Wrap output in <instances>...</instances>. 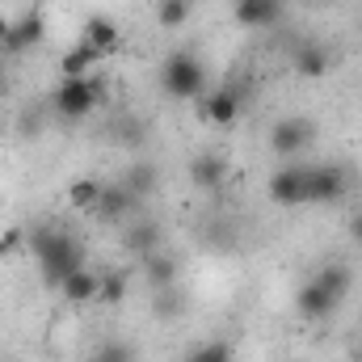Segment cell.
I'll return each mask as SVG.
<instances>
[{"mask_svg": "<svg viewBox=\"0 0 362 362\" xmlns=\"http://www.w3.org/2000/svg\"><path fill=\"white\" fill-rule=\"evenodd\" d=\"M30 253L38 257V274L47 286H64L76 270H85V245L76 236H68L64 228H38L30 236Z\"/></svg>", "mask_w": 362, "mask_h": 362, "instance_id": "6da1fadb", "label": "cell"}, {"mask_svg": "<svg viewBox=\"0 0 362 362\" xmlns=\"http://www.w3.org/2000/svg\"><path fill=\"white\" fill-rule=\"evenodd\" d=\"M160 89L173 101H189V97L206 93V68H202V59L194 51H173L165 59V68H160Z\"/></svg>", "mask_w": 362, "mask_h": 362, "instance_id": "7a4b0ae2", "label": "cell"}, {"mask_svg": "<svg viewBox=\"0 0 362 362\" xmlns=\"http://www.w3.org/2000/svg\"><path fill=\"white\" fill-rule=\"evenodd\" d=\"M101 97H105V85H101V76L59 81V89L51 93V110H55L64 122H81V118H89L93 110L101 105Z\"/></svg>", "mask_w": 362, "mask_h": 362, "instance_id": "3957f363", "label": "cell"}, {"mask_svg": "<svg viewBox=\"0 0 362 362\" xmlns=\"http://www.w3.org/2000/svg\"><path fill=\"white\" fill-rule=\"evenodd\" d=\"M42 38H47V21H42V13H38V8H25L17 21H8L4 51H8V55H25V51L42 47Z\"/></svg>", "mask_w": 362, "mask_h": 362, "instance_id": "277c9868", "label": "cell"}, {"mask_svg": "<svg viewBox=\"0 0 362 362\" xmlns=\"http://www.w3.org/2000/svg\"><path fill=\"white\" fill-rule=\"evenodd\" d=\"M312 139H316V127L308 118H295V114L282 118V122H274V131H270V148L278 156H299Z\"/></svg>", "mask_w": 362, "mask_h": 362, "instance_id": "5b68a950", "label": "cell"}, {"mask_svg": "<svg viewBox=\"0 0 362 362\" xmlns=\"http://www.w3.org/2000/svg\"><path fill=\"white\" fill-rule=\"evenodd\" d=\"M240 105H245V85H219L215 93H206L202 114H206V122H215V127H232V122L240 118Z\"/></svg>", "mask_w": 362, "mask_h": 362, "instance_id": "8992f818", "label": "cell"}, {"mask_svg": "<svg viewBox=\"0 0 362 362\" xmlns=\"http://www.w3.org/2000/svg\"><path fill=\"white\" fill-rule=\"evenodd\" d=\"M346 169L341 165H312L308 169V202H337L346 194Z\"/></svg>", "mask_w": 362, "mask_h": 362, "instance_id": "52a82bcc", "label": "cell"}, {"mask_svg": "<svg viewBox=\"0 0 362 362\" xmlns=\"http://www.w3.org/2000/svg\"><path fill=\"white\" fill-rule=\"evenodd\" d=\"M139 202H144V198H135L122 181H114V185H105V189H101V198H97L93 215H97L101 223H122V219H127Z\"/></svg>", "mask_w": 362, "mask_h": 362, "instance_id": "ba28073f", "label": "cell"}, {"mask_svg": "<svg viewBox=\"0 0 362 362\" xmlns=\"http://www.w3.org/2000/svg\"><path fill=\"white\" fill-rule=\"evenodd\" d=\"M295 308H299V316H308V320H329V316L341 308V299L329 295L316 278H308V282L299 286V295H295Z\"/></svg>", "mask_w": 362, "mask_h": 362, "instance_id": "9c48e42d", "label": "cell"}, {"mask_svg": "<svg viewBox=\"0 0 362 362\" xmlns=\"http://www.w3.org/2000/svg\"><path fill=\"white\" fill-rule=\"evenodd\" d=\"M270 198L278 206H299L308 202V169H278L270 177Z\"/></svg>", "mask_w": 362, "mask_h": 362, "instance_id": "30bf717a", "label": "cell"}, {"mask_svg": "<svg viewBox=\"0 0 362 362\" xmlns=\"http://www.w3.org/2000/svg\"><path fill=\"white\" fill-rule=\"evenodd\" d=\"M291 64H295V72H299V76L320 81V76L329 72V51H325L316 38H303V42L291 51Z\"/></svg>", "mask_w": 362, "mask_h": 362, "instance_id": "8fae6325", "label": "cell"}, {"mask_svg": "<svg viewBox=\"0 0 362 362\" xmlns=\"http://www.w3.org/2000/svg\"><path fill=\"white\" fill-rule=\"evenodd\" d=\"M189 181H194L198 189H219V185L228 181V160H223L219 152H202V156H194V165H189Z\"/></svg>", "mask_w": 362, "mask_h": 362, "instance_id": "7c38bea8", "label": "cell"}, {"mask_svg": "<svg viewBox=\"0 0 362 362\" xmlns=\"http://www.w3.org/2000/svg\"><path fill=\"white\" fill-rule=\"evenodd\" d=\"M282 17V0H236V21L249 30H266Z\"/></svg>", "mask_w": 362, "mask_h": 362, "instance_id": "4fadbf2b", "label": "cell"}, {"mask_svg": "<svg viewBox=\"0 0 362 362\" xmlns=\"http://www.w3.org/2000/svg\"><path fill=\"white\" fill-rule=\"evenodd\" d=\"M81 42H89V47H97L101 55H110V51H118V47H122V30H118L110 17H89V21H85V34H81Z\"/></svg>", "mask_w": 362, "mask_h": 362, "instance_id": "5bb4252c", "label": "cell"}, {"mask_svg": "<svg viewBox=\"0 0 362 362\" xmlns=\"http://www.w3.org/2000/svg\"><path fill=\"white\" fill-rule=\"evenodd\" d=\"M97 64H101V51L89 47V42H76V47L59 59V72H64V81H81V76H93Z\"/></svg>", "mask_w": 362, "mask_h": 362, "instance_id": "9a60e30c", "label": "cell"}, {"mask_svg": "<svg viewBox=\"0 0 362 362\" xmlns=\"http://www.w3.org/2000/svg\"><path fill=\"white\" fill-rule=\"evenodd\" d=\"M144 278H148L152 291H169V286L177 282V262H173L165 249H156V253L144 257Z\"/></svg>", "mask_w": 362, "mask_h": 362, "instance_id": "2e32d148", "label": "cell"}, {"mask_svg": "<svg viewBox=\"0 0 362 362\" xmlns=\"http://www.w3.org/2000/svg\"><path fill=\"white\" fill-rule=\"evenodd\" d=\"M97 291H101V274H93L89 266L76 270L64 286H59V295H64L68 303H89V299H97Z\"/></svg>", "mask_w": 362, "mask_h": 362, "instance_id": "e0dca14e", "label": "cell"}, {"mask_svg": "<svg viewBox=\"0 0 362 362\" xmlns=\"http://www.w3.org/2000/svg\"><path fill=\"white\" fill-rule=\"evenodd\" d=\"M101 189H105V181L76 177L72 185H68V202H72L76 211H93V206H97V198H101Z\"/></svg>", "mask_w": 362, "mask_h": 362, "instance_id": "ac0fdd59", "label": "cell"}, {"mask_svg": "<svg viewBox=\"0 0 362 362\" xmlns=\"http://www.w3.org/2000/svg\"><path fill=\"white\" fill-rule=\"evenodd\" d=\"M156 177H160V169H156V165H135V169L122 177V185H127L135 198H144V194H152V189H156Z\"/></svg>", "mask_w": 362, "mask_h": 362, "instance_id": "d6986e66", "label": "cell"}, {"mask_svg": "<svg viewBox=\"0 0 362 362\" xmlns=\"http://www.w3.org/2000/svg\"><path fill=\"white\" fill-rule=\"evenodd\" d=\"M127 249H135L139 257L156 253V249H160V228H156V223H139V228L127 236Z\"/></svg>", "mask_w": 362, "mask_h": 362, "instance_id": "ffe728a7", "label": "cell"}, {"mask_svg": "<svg viewBox=\"0 0 362 362\" xmlns=\"http://www.w3.org/2000/svg\"><path fill=\"white\" fill-rule=\"evenodd\" d=\"M316 282H320L329 295H337V299L350 295V270H346V266H325V270H316Z\"/></svg>", "mask_w": 362, "mask_h": 362, "instance_id": "44dd1931", "label": "cell"}, {"mask_svg": "<svg viewBox=\"0 0 362 362\" xmlns=\"http://www.w3.org/2000/svg\"><path fill=\"white\" fill-rule=\"evenodd\" d=\"M156 21H160L165 30H181V25L189 21V0H160Z\"/></svg>", "mask_w": 362, "mask_h": 362, "instance_id": "7402d4cb", "label": "cell"}, {"mask_svg": "<svg viewBox=\"0 0 362 362\" xmlns=\"http://www.w3.org/2000/svg\"><path fill=\"white\" fill-rule=\"evenodd\" d=\"M127 274L122 270H110V274H101V291H97V299H105V303H122L127 299Z\"/></svg>", "mask_w": 362, "mask_h": 362, "instance_id": "603a6c76", "label": "cell"}, {"mask_svg": "<svg viewBox=\"0 0 362 362\" xmlns=\"http://www.w3.org/2000/svg\"><path fill=\"white\" fill-rule=\"evenodd\" d=\"M185 362H232V346L228 341H202L185 354Z\"/></svg>", "mask_w": 362, "mask_h": 362, "instance_id": "cb8c5ba5", "label": "cell"}, {"mask_svg": "<svg viewBox=\"0 0 362 362\" xmlns=\"http://www.w3.org/2000/svg\"><path fill=\"white\" fill-rule=\"evenodd\" d=\"M89 362H135V350L127 341H101L89 354Z\"/></svg>", "mask_w": 362, "mask_h": 362, "instance_id": "d4e9b609", "label": "cell"}, {"mask_svg": "<svg viewBox=\"0 0 362 362\" xmlns=\"http://www.w3.org/2000/svg\"><path fill=\"white\" fill-rule=\"evenodd\" d=\"M21 249H30V236H25L21 228H8V232L0 236V257H8V253H21Z\"/></svg>", "mask_w": 362, "mask_h": 362, "instance_id": "484cf974", "label": "cell"}, {"mask_svg": "<svg viewBox=\"0 0 362 362\" xmlns=\"http://www.w3.org/2000/svg\"><path fill=\"white\" fill-rule=\"evenodd\" d=\"M4 38H8V17L0 13V51H4Z\"/></svg>", "mask_w": 362, "mask_h": 362, "instance_id": "4316f807", "label": "cell"}, {"mask_svg": "<svg viewBox=\"0 0 362 362\" xmlns=\"http://www.w3.org/2000/svg\"><path fill=\"white\" fill-rule=\"evenodd\" d=\"M350 236H354V240H358V245H362V215H358V219H354V223H350Z\"/></svg>", "mask_w": 362, "mask_h": 362, "instance_id": "83f0119b", "label": "cell"}, {"mask_svg": "<svg viewBox=\"0 0 362 362\" xmlns=\"http://www.w3.org/2000/svg\"><path fill=\"white\" fill-rule=\"evenodd\" d=\"M4 89H8V76H4V68H0V97H4Z\"/></svg>", "mask_w": 362, "mask_h": 362, "instance_id": "f1b7e54d", "label": "cell"}, {"mask_svg": "<svg viewBox=\"0 0 362 362\" xmlns=\"http://www.w3.org/2000/svg\"><path fill=\"white\" fill-rule=\"evenodd\" d=\"M232 4H236V0H232Z\"/></svg>", "mask_w": 362, "mask_h": 362, "instance_id": "f546056e", "label": "cell"}]
</instances>
